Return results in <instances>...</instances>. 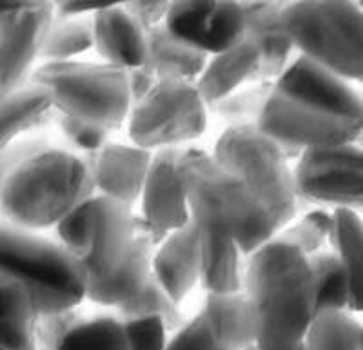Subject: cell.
<instances>
[{
  "mask_svg": "<svg viewBox=\"0 0 363 350\" xmlns=\"http://www.w3.org/2000/svg\"><path fill=\"white\" fill-rule=\"evenodd\" d=\"M0 274L24 283L40 314L77 309L87 298V274L57 239L0 223Z\"/></svg>",
  "mask_w": 363,
  "mask_h": 350,
  "instance_id": "5",
  "label": "cell"
},
{
  "mask_svg": "<svg viewBox=\"0 0 363 350\" xmlns=\"http://www.w3.org/2000/svg\"><path fill=\"white\" fill-rule=\"evenodd\" d=\"M200 229L191 220L155 251L153 276L180 303L200 281Z\"/></svg>",
  "mask_w": 363,
  "mask_h": 350,
  "instance_id": "19",
  "label": "cell"
},
{
  "mask_svg": "<svg viewBox=\"0 0 363 350\" xmlns=\"http://www.w3.org/2000/svg\"><path fill=\"white\" fill-rule=\"evenodd\" d=\"M200 314L223 350H242L258 339V314L247 293L207 294Z\"/></svg>",
  "mask_w": 363,
  "mask_h": 350,
  "instance_id": "20",
  "label": "cell"
},
{
  "mask_svg": "<svg viewBox=\"0 0 363 350\" xmlns=\"http://www.w3.org/2000/svg\"><path fill=\"white\" fill-rule=\"evenodd\" d=\"M242 350H260V349H258V345H256V343H252V345L245 346V349H242Z\"/></svg>",
  "mask_w": 363,
  "mask_h": 350,
  "instance_id": "43",
  "label": "cell"
},
{
  "mask_svg": "<svg viewBox=\"0 0 363 350\" xmlns=\"http://www.w3.org/2000/svg\"><path fill=\"white\" fill-rule=\"evenodd\" d=\"M147 50L145 69L158 80L196 82L209 64L206 53L174 38L165 26L149 29Z\"/></svg>",
  "mask_w": 363,
  "mask_h": 350,
  "instance_id": "25",
  "label": "cell"
},
{
  "mask_svg": "<svg viewBox=\"0 0 363 350\" xmlns=\"http://www.w3.org/2000/svg\"><path fill=\"white\" fill-rule=\"evenodd\" d=\"M296 350H307V349H306V343H303V345H301L300 349H296Z\"/></svg>",
  "mask_w": 363,
  "mask_h": 350,
  "instance_id": "44",
  "label": "cell"
},
{
  "mask_svg": "<svg viewBox=\"0 0 363 350\" xmlns=\"http://www.w3.org/2000/svg\"><path fill=\"white\" fill-rule=\"evenodd\" d=\"M298 198L313 205L363 213V149L358 144L309 149L294 169Z\"/></svg>",
  "mask_w": 363,
  "mask_h": 350,
  "instance_id": "11",
  "label": "cell"
},
{
  "mask_svg": "<svg viewBox=\"0 0 363 350\" xmlns=\"http://www.w3.org/2000/svg\"><path fill=\"white\" fill-rule=\"evenodd\" d=\"M284 28L301 57L340 79L363 82L359 2H285Z\"/></svg>",
  "mask_w": 363,
  "mask_h": 350,
  "instance_id": "6",
  "label": "cell"
},
{
  "mask_svg": "<svg viewBox=\"0 0 363 350\" xmlns=\"http://www.w3.org/2000/svg\"><path fill=\"white\" fill-rule=\"evenodd\" d=\"M53 149L60 147L50 135H44V132H29L2 145L0 147V180L18 169L21 165L37 158L38 154H44Z\"/></svg>",
  "mask_w": 363,
  "mask_h": 350,
  "instance_id": "35",
  "label": "cell"
},
{
  "mask_svg": "<svg viewBox=\"0 0 363 350\" xmlns=\"http://www.w3.org/2000/svg\"><path fill=\"white\" fill-rule=\"evenodd\" d=\"M40 309L24 283L0 274V350H37Z\"/></svg>",
  "mask_w": 363,
  "mask_h": 350,
  "instance_id": "21",
  "label": "cell"
},
{
  "mask_svg": "<svg viewBox=\"0 0 363 350\" xmlns=\"http://www.w3.org/2000/svg\"><path fill=\"white\" fill-rule=\"evenodd\" d=\"M128 82H129V95H131V106H138L145 96L155 89L160 80L155 74L149 73L147 69H131L128 71Z\"/></svg>",
  "mask_w": 363,
  "mask_h": 350,
  "instance_id": "41",
  "label": "cell"
},
{
  "mask_svg": "<svg viewBox=\"0 0 363 350\" xmlns=\"http://www.w3.org/2000/svg\"><path fill=\"white\" fill-rule=\"evenodd\" d=\"M244 293L258 314L260 350H296L316 317V288L306 254L272 239L249 256Z\"/></svg>",
  "mask_w": 363,
  "mask_h": 350,
  "instance_id": "2",
  "label": "cell"
},
{
  "mask_svg": "<svg viewBox=\"0 0 363 350\" xmlns=\"http://www.w3.org/2000/svg\"><path fill=\"white\" fill-rule=\"evenodd\" d=\"M191 220L200 232L233 239L244 254L272 242L280 227L240 178L203 149L191 145L178 164Z\"/></svg>",
  "mask_w": 363,
  "mask_h": 350,
  "instance_id": "3",
  "label": "cell"
},
{
  "mask_svg": "<svg viewBox=\"0 0 363 350\" xmlns=\"http://www.w3.org/2000/svg\"><path fill=\"white\" fill-rule=\"evenodd\" d=\"M307 350H363V325L351 312H320L306 338Z\"/></svg>",
  "mask_w": 363,
  "mask_h": 350,
  "instance_id": "30",
  "label": "cell"
},
{
  "mask_svg": "<svg viewBox=\"0 0 363 350\" xmlns=\"http://www.w3.org/2000/svg\"><path fill=\"white\" fill-rule=\"evenodd\" d=\"M333 229H335L333 213L318 209L303 215L293 225H287L284 229H280L278 235L272 239L287 243L291 247L298 249L301 254L311 256L327 249V243L330 245Z\"/></svg>",
  "mask_w": 363,
  "mask_h": 350,
  "instance_id": "33",
  "label": "cell"
},
{
  "mask_svg": "<svg viewBox=\"0 0 363 350\" xmlns=\"http://www.w3.org/2000/svg\"><path fill=\"white\" fill-rule=\"evenodd\" d=\"M86 320L87 316L79 307L62 312L40 314L37 325V350H58L64 339Z\"/></svg>",
  "mask_w": 363,
  "mask_h": 350,
  "instance_id": "36",
  "label": "cell"
},
{
  "mask_svg": "<svg viewBox=\"0 0 363 350\" xmlns=\"http://www.w3.org/2000/svg\"><path fill=\"white\" fill-rule=\"evenodd\" d=\"M180 303L173 300L169 294L165 293L164 287L157 281V278H151L147 288L138 298L125 303L124 307L116 309L115 316L120 320H135V317H147L155 316L160 317L164 322L167 332H178L182 327L186 325V317L180 310Z\"/></svg>",
  "mask_w": 363,
  "mask_h": 350,
  "instance_id": "32",
  "label": "cell"
},
{
  "mask_svg": "<svg viewBox=\"0 0 363 350\" xmlns=\"http://www.w3.org/2000/svg\"><path fill=\"white\" fill-rule=\"evenodd\" d=\"M55 21V2H0V98L26 86Z\"/></svg>",
  "mask_w": 363,
  "mask_h": 350,
  "instance_id": "12",
  "label": "cell"
},
{
  "mask_svg": "<svg viewBox=\"0 0 363 350\" xmlns=\"http://www.w3.org/2000/svg\"><path fill=\"white\" fill-rule=\"evenodd\" d=\"M153 154V151L136 145L109 142L99 153L84 158L89 165L99 194L133 209L135 203L142 200Z\"/></svg>",
  "mask_w": 363,
  "mask_h": 350,
  "instance_id": "15",
  "label": "cell"
},
{
  "mask_svg": "<svg viewBox=\"0 0 363 350\" xmlns=\"http://www.w3.org/2000/svg\"><path fill=\"white\" fill-rule=\"evenodd\" d=\"M55 118L57 108L50 91L28 82L0 98V147L18 136L42 132Z\"/></svg>",
  "mask_w": 363,
  "mask_h": 350,
  "instance_id": "22",
  "label": "cell"
},
{
  "mask_svg": "<svg viewBox=\"0 0 363 350\" xmlns=\"http://www.w3.org/2000/svg\"><path fill=\"white\" fill-rule=\"evenodd\" d=\"M131 350H165L169 332L160 317H135L122 320Z\"/></svg>",
  "mask_w": 363,
  "mask_h": 350,
  "instance_id": "37",
  "label": "cell"
},
{
  "mask_svg": "<svg viewBox=\"0 0 363 350\" xmlns=\"http://www.w3.org/2000/svg\"><path fill=\"white\" fill-rule=\"evenodd\" d=\"M95 194L86 158L60 147L0 180V213L4 222L37 232L57 227Z\"/></svg>",
  "mask_w": 363,
  "mask_h": 350,
  "instance_id": "4",
  "label": "cell"
},
{
  "mask_svg": "<svg viewBox=\"0 0 363 350\" xmlns=\"http://www.w3.org/2000/svg\"><path fill=\"white\" fill-rule=\"evenodd\" d=\"M157 243L135 225V239L124 261L108 276H87V300L116 310L140 296L153 278Z\"/></svg>",
  "mask_w": 363,
  "mask_h": 350,
  "instance_id": "16",
  "label": "cell"
},
{
  "mask_svg": "<svg viewBox=\"0 0 363 350\" xmlns=\"http://www.w3.org/2000/svg\"><path fill=\"white\" fill-rule=\"evenodd\" d=\"M191 145L155 151L151 169L142 193V218L162 236L184 229L191 222L186 191L182 186L178 164Z\"/></svg>",
  "mask_w": 363,
  "mask_h": 350,
  "instance_id": "14",
  "label": "cell"
},
{
  "mask_svg": "<svg viewBox=\"0 0 363 350\" xmlns=\"http://www.w3.org/2000/svg\"><path fill=\"white\" fill-rule=\"evenodd\" d=\"M200 283L209 294L244 293L249 256L233 239L200 232Z\"/></svg>",
  "mask_w": 363,
  "mask_h": 350,
  "instance_id": "24",
  "label": "cell"
},
{
  "mask_svg": "<svg viewBox=\"0 0 363 350\" xmlns=\"http://www.w3.org/2000/svg\"><path fill=\"white\" fill-rule=\"evenodd\" d=\"M207 109L196 82L160 80L131 109L129 140L145 151L191 145L206 132Z\"/></svg>",
  "mask_w": 363,
  "mask_h": 350,
  "instance_id": "10",
  "label": "cell"
},
{
  "mask_svg": "<svg viewBox=\"0 0 363 350\" xmlns=\"http://www.w3.org/2000/svg\"><path fill=\"white\" fill-rule=\"evenodd\" d=\"M95 50L106 64L122 71L147 66V31L125 11L124 4L100 9L93 15Z\"/></svg>",
  "mask_w": 363,
  "mask_h": 350,
  "instance_id": "18",
  "label": "cell"
},
{
  "mask_svg": "<svg viewBox=\"0 0 363 350\" xmlns=\"http://www.w3.org/2000/svg\"><path fill=\"white\" fill-rule=\"evenodd\" d=\"M55 124H57L58 131H60L64 142H66L67 151L80 154V157H89V154L99 153L100 149L109 144V135L113 132L109 129L102 128V125L82 122V120L62 115L58 111Z\"/></svg>",
  "mask_w": 363,
  "mask_h": 350,
  "instance_id": "34",
  "label": "cell"
},
{
  "mask_svg": "<svg viewBox=\"0 0 363 350\" xmlns=\"http://www.w3.org/2000/svg\"><path fill=\"white\" fill-rule=\"evenodd\" d=\"M247 31L260 58V80L277 82L296 60V45L284 28L285 2H244Z\"/></svg>",
  "mask_w": 363,
  "mask_h": 350,
  "instance_id": "17",
  "label": "cell"
},
{
  "mask_svg": "<svg viewBox=\"0 0 363 350\" xmlns=\"http://www.w3.org/2000/svg\"><path fill=\"white\" fill-rule=\"evenodd\" d=\"M213 157L244 181L280 229L294 222L303 202L298 198L289 160L272 138L258 128H227L216 142Z\"/></svg>",
  "mask_w": 363,
  "mask_h": 350,
  "instance_id": "8",
  "label": "cell"
},
{
  "mask_svg": "<svg viewBox=\"0 0 363 350\" xmlns=\"http://www.w3.org/2000/svg\"><path fill=\"white\" fill-rule=\"evenodd\" d=\"M165 28L206 55H222L245 40L244 2H171Z\"/></svg>",
  "mask_w": 363,
  "mask_h": 350,
  "instance_id": "13",
  "label": "cell"
},
{
  "mask_svg": "<svg viewBox=\"0 0 363 350\" xmlns=\"http://www.w3.org/2000/svg\"><path fill=\"white\" fill-rule=\"evenodd\" d=\"M55 235L87 276L102 278L128 256L135 239V215L124 203L95 194L58 223Z\"/></svg>",
  "mask_w": 363,
  "mask_h": 350,
  "instance_id": "9",
  "label": "cell"
},
{
  "mask_svg": "<svg viewBox=\"0 0 363 350\" xmlns=\"http://www.w3.org/2000/svg\"><path fill=\"white\" fill-rule=\"evenodd\" d=\"M258 129L278 145L303 151L356 144L363 98L347 80L298 55L277 80Z\"/></svg>",
  "mask_w": 363,
  "mask_h": 350,
  "instance_id": "1",
  "label": "cell"
},
{
  "mask_svg": "<svg viewBox=\"0 0 363 350\" xmlns=\"http://www.w3.org/2000/svg\"><path fill=\"white\" fill-rule=\"evenodd\" d=\"M58 350H131L124 323L115 314L87 317Z\"/></svg>",
  "mask_w": 363,
  "mask_h": 350,
  "instance_id": "31",
  "label": "cell"
},
{
  "mask_svg": "<svg viewBox=\"0 0 363 350\" xmlns=\"http://www.w3.org/2000/svg\"><path fill=\"white\" fill-rule=\"evenodd\" d=\"M95 47L93 18H58L55 17L44 45H42V64L71 62L74 57Z\"/></svg>",
  "mask_w": 363,
  "mask_h": 350,
  "instance_id": "29",
  "label": "cell"
},
{
  "mask_svg": "<svg viewBox=\"0 0 363 350\" xmlns=\"http://www.w3.org/2000/svg\"><path fill=\"white\" fill-rule=\"evenodd\" d=\"M115 2H108V0H77V2H55V17L58 18H77L86 17V15H95L100 9L113 6Z\"/></svg>",
  "mask_w": 363,
  "mask_h": 350,
  "instance_id": "40",
  "label": "cell"
},
{
  "mask_svg": "<svg viewBox=\"0 0 363 350\" xmlns=\"http://www.w3.org/2000/svg\"><path fill=\"white\" fill-rule=\"evenodd\" d=\"M362 98H363V93H362ZM356 144H358V145H359V147H362V149H363V131H362V135H359V136H358V140H356Z\"/></svg>",
  "mask_w": 363,
  "mask_h": 350,
  "instance_id": "42",
  "label": "cell"
},
{
  "mask_svg": "<svg viewBox=\"0 0 363 350\" xmlns=\"http://www.w3.org/2000/svg\"><path fill=\"white\" fill-rule=\"evenodd\" d=\"M255 80H260V58L251 42L244 40L211 58L202 77L196 80V87L203 102L213 106Z\"/></svg>",
  "mask_w": 363,
  "mask_h": 350,
  "instance_id": "23",
  "label": "cell"
},
{
  "mask_svg": "<svg viewBox=\"0 0 363 350\" xmlns=\"http://www.w3.org/2000/svg\"><path fill=\"white\" fill-rule=\"evenodd\" d=\"M29 82L45 87L62 115L118 131L131 115L128 71L109 64H42Z\"/></svg>",
  "mask_w": 363,
  "mask_h": 350,
  "instance_id": "7",
  "label": "cell"
},
{
  "mask_svg": "<svg viewBox=\"0 0 363 350\" xmlns=\"http://www.w3.org/2000/svg\"><path fill=\"white\" fill-rule=\"evenodd\" d=\"M165 350H223L206 317L199 314L169 338Z\"/></svg>",
  "mask_w": 363,
  "mask_h": 350,
  "instance_id": "38",
  "label": "cell"
},
{
  "mask_svg": "<svg viewBox=\"0 0 363 350\" xmlns=\"http://www.w3.org/2000/svg\"><path fill=\"white\" fill-rule=\"evenodd\" d=\"M274 86L272 80H255L207 108L229 128H258Z\"/></svg>",
  "mask_w": 363,
  "mask_h": 350,
  "instance_id": "28",
  "label": "cell"
},
{
  "mask_svg": "<svg viewBox=\"0 0 363 350\" xmlns=\"http://www.w3.org/2000/svg\"><path fill=\"white\" fill-rule=\"evenodd\" d=\"M316 288V314L351 312V287L340 256L333 249H323L307 256Z\"/></svg>",
  "mask_w": 363,
  "mask_h": 350,
  "instance_id": "27",
  "label": "cell"
},
{
  "mask_svg": "<svg viewBox=\"0 0 363 350\" xmlns=\"http://www.w3.org/2000/svg\"><path fill=\"white\" fill-rule=\"evenodd\" d=\"M330 249L340 256L351 287V312H363V220L351 209H335Z\"/></svg>",
  "mask_w": 363,
  "mask_h": 350,
  "instance_id": "26",
  "label": "cell"
},
{
  "mask_svg": "<svg viewBox=\"0 0 363 350\" xmlns=\"http://www.w3.org/2000/svg\"><path fill=\"white\" fill-rule=\"evenodd\" d=\"M124 8L145 31H149L165 24L171 2H124Z\"/></svg>",
  "mask_w": 363,
  "mask_h": 350,
  "instance_id": "39",
  "label": "cell"
}]
</instances>
